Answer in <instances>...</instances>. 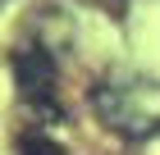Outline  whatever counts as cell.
<instances>
[{
  "label": "cell",
  "mask_w": 160,
  "mask_h": 155,
  "mask_svg": "<svg viewBox=\"0 0 160 155\" xmlns=\"http://www.w3.org/2000/svg\"><path fill=\"white\" fill-rule=\"evenodd\" d=\"M92 109L101 123L128 142H147L160 132V87L137 73H114L92 87Z\"/></svg>",
  "instance_id": "obj_1"
},
{
  "label": "cell",
  "mask_w": 160,
  "mask_h": 155,
  "mask_svg": "<svg viewBox=\"0 0 160 155\" xmlns=\"http://www.w3.org/2000/svg\"><path fill=\"white\" fill-rule=\"evenodd\" d=\"M0 5H5V0H0Z\"/></svg>",
  "instance_id": "obj_4"
},
{
  "label": "cell",
  "mask_w": 160,
  "mask_h": 155,
  "mask_svg": "<svg viewBox=\"0 0 160 155\" xmlns=\"http://www.w3.org/2000/svg\"><path fill=\"white\" fill-rule=\"evenodd\" d=\"M9 69H14V87H18V96H23L28 105H46V100H55L60 64H55V55H50L46 41H23V46H14Z\"/></svg>",
  "instance_id": "obj_2"
},
{
  "label": "cell",
  "mask_w": 160,
  "mask_h": 155,
  "mask_svg": "<svg viewBox=\"0 0 160 155\" xmlns=\"http://www.w3.org/2000/svg\"><path fill=\"white\" fill-rule=\"evenodd\" d=\"M18 155H69L60 142H50V137H41V132H23L18 137Z\"/></svg>",
  "instance_id": "obj_3"
}]
</instances>
